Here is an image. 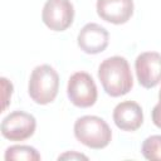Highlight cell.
I'll return each instance as SVG.
<instances>
[{
  "label": "cell",
  "instance_id": "1",
  "mask_svg": "<svg viewBox=\"0 0 161 161\" xmlns=\"http://www.w3.org/2000/svg\"><path fill=\"white\" fill-rule=\"evenodd\" d=\"M98 79L104 92L111 97L125 96L133 86L130 64L126 58L119 55L109 57L99 64Z\"/></svg>",
  "mask_w": 161,
  "mask_h": 161
},
{
  "label": "cell",
  "instance_id": "2",
  "mask_svg": "<svg viewBox=\"0 0 161 161\" xmlns=\"http://www.w3.org/2000/svg\"><path fill=\"white\" fill-rule=\"evenodd\" d=\"M59 91V75L57 70L49 64H42L33 69L28 93L30 98L38 104H48L53 102Z\"/></svg>",
  "mask_w": 161,
  "mask_h": 161
},
{
  "label": "cell",
  "instance_id": "3",
  "mask_svg": "<svg viewBox=\"0 0 161 161\" xmlns=\"http://www.w3.org/2000/svg\"><path fill=\"white\" fill-rule=\"evenodd\" d=\"M74 136L84 146L101 150L109 145L112 131L103 118L98 116H83L74 122Z\"/></svg>",
  "mask_w": 161,
  "mask_h": 161
},
{
  "label": "cell",
  "instance_id": "4",
  "mask_svg": "<svg viewBox=\"0 0 161 161\" xmlns=\"http://www.w3.org/2000/svg\"><path fill=\"white\" fill-rule=\"evenodd\" d=\"M67 94L69 101L79 107L87 108L97 101V87L91 74L87 72H75L68 79Z\"/></svg>",
  "mask_w": 161,
  "mask_h": 161
},
{
  "label": "cell",
  "instance_id": "5",
  "mask_svg": "<svg viewBox=\"0 0 161 161\" xmlns=\"http://www.w3.org/2000/svg\"><path fill=\"white\" fill-rule=\"evenodd\" d=\"M35 128V117L24 111L9 113L1 122V135L10 141H24L34 135Z\"/></svg>",
  "mask_w": 161,
  "mask_h": 161
},
{
  "label": "cell",
  "instance_id": "6",
  "mask_svg": "<svg viewBox=\"0 0 161 161\" xmlns=\"http://www.w3.org/2000/svg\"><path fill=\"white\" fill-rule=\"evenodd\" d=\"M74 19V8L70 0H47L42 11L43 23L54 31L68 29Z\"/></svg>",
  "mask_w": 161,
  "mask_h": 161
},
{
  "label": "cell",
  "instance_id": "7",
  "mask_svg": "<svg viewBox=\"0 0 161 161\" xmlns=\"http://www.w3.org/2000/svg\"><path fill=\"white\" fill-rule=\"evenodd\" d=\"M138 83L143 88H153L161 82V54L157 52L141 53L135 60Z\"/></svg>",
  "mask_w": 161,
  "mask_h": 161
},
{
  "label": "cell",
  "instance_id": "8",
  "mask_svg": "<svg viewBox=\"0 0 161 161\" xmlns=\"http://www.w3.org/2000/svg\"><path fill=\"white\" fill-rule=\"evenodd\" d=\"M78 47L87 54L102 53L109 43L108 31L96 23L86 24L78 34Z\"/></svg>",
  "mask_w": 161,
  "mask_h": 161
},
{
  "label": "cell",
  "instance_id": "9",
  "mask_svg": "<svg viewBox=\"0 0 161 161\" xmlns=\"http://www.w3.org/2000/svg\"><path fill=\"white\" fill-rule=\"evenodd\" d=\"M97 14L98 16L112 24H125L133 14L132 0H97Z\"/></svg>",
  "mask_w": 161,
  "mask_h": 161
},
{
  "label": "cell",
  "instance_id": "10",
  "mask_svg": "<svg viewBox=\"0 0 161 161\" xmlns=\"http://www.w3.org/2000/svg\"><path fill=\"white\" fill-rule=\"evenodd\" d=\"M113 121L122 131H136L143 122L142 108L133 101H123L114 107Z\"/></svg>",
  "mask_w": 161,
  "mask_h": 161
},
{
  "label": "cell",
  "instance_id": "11",
  "mask_svg": "<svg viewBox=\"0 0 161 161\" xmlns=\"http://www.w3.org/2000/svg\"><path fill=\"white\" fill-rule=\"evenodd\" d=\"M5 160L13 161V160H25V161H38L40 160L39 152L26 145H15L10 146L5 151Z\"/></svg>",
  "mask_w": 161,
  "mask_h": 161
},
{
  "label": "cell",
  "instance_id": "12",
  "mask_svg": "<svg viewBox=\"0 0 161 161\" xmlns=\"http://www.w3.org/2000/svg\"><path fill=\"white\" fill-rule=\"evenodd\" d=\"M141 151L145 158L161 161V136L153 135L147 137L142 143Z\"/></svg>",
  "mask_w": 161,
  "mask_h": 161
},
{
  "label": "cell",
  "instance_id": "13",
  "mask_svg": "<svg viewBox=\"0 0 161 161\" xmlns=\"http://www.w3.org/2000/svg\"><path fill=\"white\" fill-rule=\"evenodd\" d=\"M1 84H3V89H4V96H3V99H4V106H3V111H5V108L8 107V103L10 101V97H11V93H13V84L6 79V78H1Z\"/></svg>",
  "mask_w": 161,
  "mask_h": 161
},
{
  "label": "cell",
  "instance_id": "14",
  "mask_svg": "<svg viewBox=\"0 0 161 161\" xmlns=\"http://www.w3.org/2000/svg\"><path fill=\"white\" fill-rule=\"evenodd\" d=\"M80 160V158H83V160H88V157L87 156H84L83 153H78V152H74V151H70V152H65V153H63V155H60L59 157H58V160Z\"/></svg>",
  "mask_w": 161,
  "mask_h": 161
},
{
  "label": "cell",
  "instance_id": "15",
  "mask_svg": "<svg viewBox=\"0 0 161 161\" xmlns=\"http://www.w3.org/2000/svg\"><path fill=\"white\" fill-rule=\"evenodd\" d=\"M158 101H160V103H161V88H160V92H158Z\"/></svg>",
  "mask_w": 161,
  "mask_h": 161
}]
</instances>
